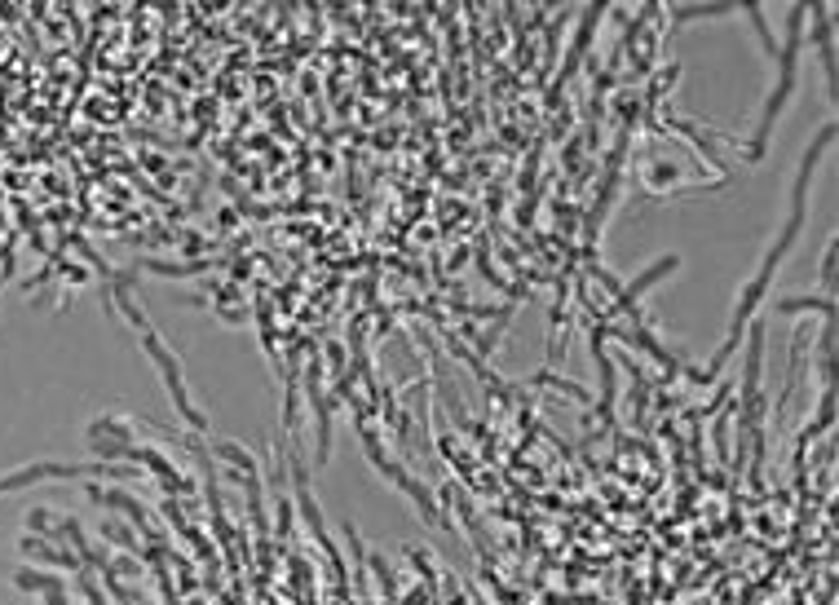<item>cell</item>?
<instances>
[{
	"instance_id": "6da1fadb",
	"label": "cell",
	"mask_w": 839,
	"mask_h": 605,
	"mask_svg": "<svg viewBox=\"0 0 839 605\" xmlns=\"http://www.w3.org/2000/svg\"><path fill=\"white\" fill-rule=\"evenodd\" d=\"M142 345H146V354H151V363L159 367V376H164V389H168V398L177 402V411H182V416L195 424V429H204V416H199L195 402H190V394H186V380H182V367H177L173 349L159 341L151 327H142Z\"/></svg>"
},
{
	"instance_id": "277c9868",
	"label": "cell",
	"mask_w": 839,
	"mask_h": 605,
	"mask_svg": "<svg viewBox=\"0 0 839 605\" xmlns=\"http://www.w3.org/2000/svg\"><path fill=\"white\" fill-rule=\"evenodd\" d=\"M14 583H18V588H27V592H67V583H62V579H53V575H31V570H18Z\"/></svg>"
},
{
	"instance_id": "7a4b0ae2",
	"label": "cell",
	"mask_w": 839,
	"mask_h": 605,
	"mask_svg": "<svg viewBox=\"0 0 839 605\" xmlns=\"http://www.w3.org/2000/svg\"><path fill=\"white\" fill-rule=\"evenodd\" d=\"M800 23H804V14H800V9H795V18H791V40H787V45H782V80H778V89H773V98L764 102V115H760L756 155L764 151V137H769L773 120H778V115H782V106H787L791 89H795V58H800Z\"/></svg>"
},
{
	"instance_id": "5b68a950",
	"label": "cell",
	"mask_w": 839,
	"mask_h": 605,
	"mask_svg": "<svg viewBox=\"0 0 839 605\" xmlns=\"http://www.w3.org/2000/svg\"><path fill=\"white\" fill-rule=\"evenodd\" d=\"M782 314H795V310H817V314H831V296H795V301H778Z\"/></svg>"
},
{
	"instance_id": "3957f363",
	"label": "cell",
	"mask_w": 839,
	"mask_h": 605,
	"mask_svg": "<svg viewBox=\"0 0 839 605\" xmlns=\"http://www.w3.org/2000/svg\"><path fill=\"white\" fill-rule=\"evenodd\" d=\"M93 473H111V477L120 473L124 477V469H115V464H27V469L0 477V495H5V491H23V486L45 482V477H93Z\"/></svg>"
}]
</instances>
